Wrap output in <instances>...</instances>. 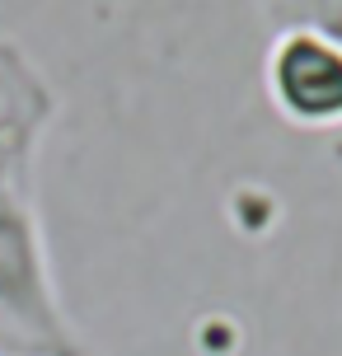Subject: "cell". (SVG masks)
<instances>
[{"label": "cell", "mask_w": 342, "mask_h": 356, "mask_svg": "<svg viewBox=\"0 0 342 356\" xmlns=\"http://www.w3.org/2000/svg\"><path fill=\"white\" fill-rule=\"evenodd\" d=\"M272 29H314V33L342 42V0H258Z\"/></svg>", "instance_id": "obj_4"}, {"label": "cell", "mask_w": 342, "mask_h": 356, "mask_svg": "<svg viewBox=\"0 0 342 356\" xmlns=\"http://www.w3.org/2000/svg\"><path fill=\"white\" fill-rule=\"evenodd\" d=\"M0 356H90L61 305L28 183H0Z\"/></svg>", "instance_id": "obj_1"}, {"label": "cell", "mask_w": 342, "mask_h": 356, "mask_svg": "<svg viewBox=\"0 0 342 356\" xmlns=\"http://www.w3.org/2000/svg\"><path fill=\"white\" fill-rule=\"evenodd\" d=\"M263 94L282 122L342 136V42L314 29H272L263 47Z\"/></svg>", "instance_id": "obj_2"}, {"label": "cell", "mask_w": 342, "mask_h": 356, "mask_svg": "<svg viewBox=\"0 0 342 356\" xmlns=\"http://www.w3.org/2000/svg\"><path fill=\"white\" fill-rule=\"evenodd\" d=\"M333 155H338V160H342V136H333Z\"/></svg>", "instance_id": "obj_5"}, {"label": "cell", "mask_w": 342, "mask_h": 356, "mask_svg": "<svg viewBox=\"0 0 342 356\" xmlns=\"http://www.w3.org/2000/svg\"><path fill=\"white\" fill-rule=\"evenodd\" d=\"M56 99L15 42H0V183H28Z\"/></svg>", "instance_id": "obj_3"}]
</instances>
